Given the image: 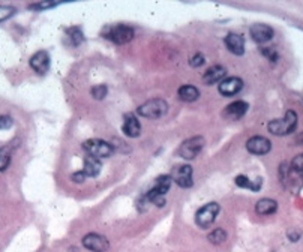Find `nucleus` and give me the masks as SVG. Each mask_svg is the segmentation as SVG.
Listing matches in <instances>:
<instances>
[{
    "mask_svg": "<svg viewBox=\"0 0 303 252\" xmlns=\"http://www.w3.org/2000/svg\"><path fill=\"white\" fill-rule=\"evenodd\" d=\"M171 176H159L156 180H155V185L150 191H147L146 197L147 200L155 204L156 207H162L165 206V194L170 191V186H171Z\"/></svg>",
    "mask_w": 303,
    "mask_h": 252,
    "instance_id": "nucleus-1",
    "label": "nucleus"
},
{
    "mask_svg": "<svg viewBox=\"0 0 303 252\" xmlns=\"http://www.w3.org/2000/svg\"><path fill=\"white\" fill-rule=\"evenodd\" d=\"M297 128V114L291 110L287 111L285 117L284 119H276V120H272L269 125H267V129L273 134V135H288L291 134L294 129Z\"/></svg>",
    "mask_w": 303,
    "mask_h": 252,
    "instance_id": "nucleus-2",
    "label": "nucleus"
},
{
    "mask_svg": "<svg viewBox=\"0 0 303 252\" xmlns=\"http://www.w3.org/2000/svg\"><path fill=\"white\" fill-rule=\"evenodd\" d=\"M167 111H168V104H167V101H164L161 98L146 101L137 110V113L146 119H159V117L165 116Z\"/></svg>",
    "mask_w": 303,
    "mask_h": 252,
    "instance_id": "nucleus-3",
    "label": "nucleus"
},
{
    "mask_svg": "<svg viewBox=\"0 0 303 252\" xmlns=\"http://www.w3.org/2000/svg\"><path fill=\"white\" fill-rule=\"evenodd\" d=\"M219 210H221V207L218 203H207L195 213V224L203 230L209 228L215 222L216 216H218V213H219Z\"/></svg>",
    "mask_w": 303,
    "mask_h": 252,
    "instance_id": "nucleus-4",
    "label": "nucleus"
},
{
    "mask_svg": "<svg viewBox=\"0 0 303 252\" xmlns=\"http://www.w3.org/2000/svg\"><path fill=\"white\" fill-rule=\"evenodd\" d=\"M105 38H108L110 41L114 42V44H119V45L128 44V42H131L134 38V29L129 26H125V24H117L105 30Z\"/></svg>",
    "mask_w": 303,
    "mask_h": 252,
    "instance_id": "nucleus-5",
    "label": "nucleus"
},
{
    "mask_svg": "<svg viewBox=\"0 0 303 252\" xmlns=\"http://www.w3.org/2000/svg\"><path fill=\"white\" fill-rule=\"evenodd\" d=\"M204 144H206V141L203 137H200V135L191 137L180 144V147L177 149V155L183 159H194L203 150Z\"/></svg>",
    "mask_w": 303,
    "mask_h": 252,
    "instance_id": "nucleus-6",
    "label": "nucleus"
},
{
    "mask_svg": "<svg viewBox=\"0 0 303 252\" xmlns=\"http://www.w3.org/2000/svg\"><path fill=\"white\" fill-rule=\"evenodd\" d=\"M83 149L87 152L90 156H95L98 159L101 158H108L113 155L114 149L110 143L104 141V140H98V138H93V140H87L84 141L83 144Z\"/></svg>",
    "mask_w": 303,
    "mask_h": 252,
    "instance_id": "nucleus-7",
    "label": "nucleus"
},
{
    "mask_svg": "<svg viewBox=\"0 0 303 252\" xmlns=\"http://www.w3.org/2000/svg\"><path fill=\"white\" fill-rule=\"evenodd\" d=\"M83 246L92 252H107L110 248L108 240L96 233H89L83 237Z\"/></svg>",
    "mask_w": 303,
    "mask_h": 252,
    "instance_id": "nucleus-8",
    "label": "nucleus"
},
{
    "mask_svg": "<svg viewBox=\"0 0 303 252\" xmlns=\"http://www.w3.org/2000/svg\"><path fill=\"white\" fill-rule=\"evenodd\" d=\"M171 179L174 180L180 188H191L194 185V180H192V167L186 165V164L176 167L174 170H173Z\"/></svg>",
    "mask_w": 303,
    "mask_h": 252,
    "instance_id": "nucleus-9",
    "label": "nucleus"
},
{
    "mask_svg": "<svg viewBox=\"0 0 303 252\" xmlns=\"http://www.w3.org/2000/svg\"><path fill=\"white\" fill-rule=\"evenodd\" d=\"M246 149H248V152H251L254 155H266V153L270 152L272 144L266 137L255 135V137H251L246 141Z\"/></svg>",
    "mask_w": 303,
    "mask_h": 252,
    "instance_id": "nucleus-10",
    "label": "nucleus"
},
{
    "mask_svg": "<svg viewBox=\"0 0 303 252\" xmlns=\"http://www.w3.org/2000/svg\"><path fill=\"white\" fill-rule=\"evenodd\" d=\"M242 87H243V81L239 77H228L219 83L218 89H219V93L224 96H234L242 90Z\"/></svg>",
    "mask_w": 303,
    "mask_h": 252,
    "instance_id": "nucleus-11",
    "label": "nucleus"
},
{
    "mask_svg": "<svg viewBox=\"0 0 303 252\" xmlns=\"http://www.w3.org/2000/svg\"><path fill=\"white\" fill-rule=\"evenodd\" d=\"M249 33H251V38L258 42V44H264V42H269L275 32L270 26L267 24H254L251 29H249Z\"/></svg>",
    "mask_w": 303,
    "mask_h": 252,
    "instance_id": "nucleus-12",
    "label": "nucleus"
},
{
    "mask_svg": "<svg viewBox=\"0 0 303 252\" xmlns=\"http://www.w3.org/2000/svg\"><path fill=\"white\" fill-rule=\"evenodd\" d=\"M30 66L35 72L44 75L50 69V56L47 51H38L30 57Z\"/></svg>",
    "mask_w": 303,
    "mask_h": 252,
    "instance_id": "nucleus-13",
    "label": "nucleus"
},
{
    "mask_svg": "<svg viewBox=\"0 0 303 252\" xmlns=\"http://www.w3.org/2000/svg\"><path fill=\"white\" fill-rule=\"evenodd\" d=\"M122 131L126 137L129 138H137L140 134H141V125H140V120L134 116V114H126L125 116V122H123V126H122Z\"/></svg>",
    "mask_w": 303,
    "mask_h": 252,
    "instance_id": "nucleus-14",
    "label": "nucleus"
},
{
    "mask_svg": "<svg viewBox=\"0 0 303 252\" xmlns=\"http://www.w3.org/2000/svg\"><path fill=\"white\" fill-rule=\"evenodd\" d=\"M225 45L228 51H231L236 56H242L245 53V39L237 33H230L225 38Z\"/></svg>",
    "mask_w": 303,
    "mask_h": 252,
    "instance_id": "nucleus-15",
    "label": "nucleus"
},
{
    "mask_svg": "<svg viewBox=\"0 0 303 252\" xmlns=\"http://www.w3.org/2000/svg\"><path fill=\"white\" fill-rule=\"evenodd\" d=\"M248 108H249V105L245 101H236V102H231L230 105H227L224 116L230 120H237L246 114Z\"/></svg>",
    "mask_w": 303,
    "mask_h": 252,
    "instance_id": "nucleus-16",
    "label": "nucleus"
},
{
    "mask_svg": "<svg viewBox=\"0 0 303 252\" xmlns=\"http://www.w3.org/2000/svg\"><path fill=\"white\" fill-rule=\"evenodd\" d=\"M101 161L95 156H86L84 158V164H83V173L86 177H96L99 173H101Z\"/></svg>",
    "mask_w": 303,
    "mask_h": 252,
    "instance_id": "nucleus-17",
    "label": "nucleus"
},
{
    "mask_svg": "<svg viewBox=\"0 0 303 252\" xmlns=\"http://www.w3.org/2000/svg\"><path fill=\"white\" fill-rule=\"evenodd\" d=\"M227 71L224 66H219V65H216V66H212L209 68L204 75H203V83L207 84V86H210V84H215V83H221L225 77Z\"/></svg>",
    "mask_w": 303,
    "mask_h": 252,
    "instance_id": "nucleus-18",
    "label": "nucleus"
},
{
    "mask_svg": "<svg viewBox=\"0 0 303 252\" xmlns=\"http://www.w3.org/2000/svg\"><path fill=\"white\" fill-rule=\"evenodd\" d=\"M278 203L272 198H261L255 204V212L258 215H272L276 212Z\"/></svg>",
    "mask_w": 303,
    "mask_h": 252,
    "instance_id": "nucleus-19",
    "label": "nucleus"
},
{
    "mask_svg": "<svg viewBox=\"0 0 303 252\" xmlns=\"http://www.w3.org/2000/svg\"><path fill=\"white\" fill-rule=\"evenodd\" d=\"M179 95V99L183 101V102H194L198 99L200 96V90L194 86H191V84H185V86H182L177 92Z\"/></svg>",
    "mask_w": 303,
    "mask_h": 252,
    "instance_id": "nucleus-20",
    "label": "nucleus"
},
{
    "mask_svg": "<svg viewBox=\"0 0 303 252\" xmlns=\"http://www.w3.org/2000/svg\"><path fill=\"white\" fill-rule=\"evenodd\" d=\"M234 182H236V185H237L239 188H246V189H251L252 192L260 191V189H261V186H263V179H255V180L252 182V180H249L246 176H237V177L234 179Z\"/></svg>",
    "mask_w": 303,
    "mask_h": 252,
    "instance_id": "nucleus-21",
    "label": "nucleus"
},
{
    "mask_svg": "<svg viewBox=\"0 0 303 252\" xmlns=\"http://www.w3.org/2000/svg\"><path fill=\"white\" fill-rule=\"evenodd\" d=\"M207 239H209V242L213 243V245H219V243L225 242V239H227V233H225L222 228H215V230L207 236Z\"/></svg>",
    "mask_w": 303,
    "mask_h": 252,
    "instance_id": "nucleus-22",
    "label": "nucleus"
},
{
    "mask_svg": "<svg viewBox=\"0 0 303 252\" xmlns=\"http://www.w3.org/2000/svg\"><path fill=\"white\" fill-rule=\"evenodd\" d=\"M68 38L71 39V44L72 45H80L81 42L84 41V36H83V32L80 27H71L68 29Z\"/></svg>",
    "mask_w": 303,
    "mask_h": 252,
    "instance_id": "nucleus-23",
    "label": "nucleus"
},
{
    "mask_svg": "<svg viewBox=\"0 0 303 252\" xmlns=\"http://www.w3.org/2000/svg\"><path fill=\"white\" fill-rule=\"evenodd\" d=\"M11 164V152L8 147H0V171H5Z\"/></svg>",
    "mask_w": 303,
    "mask_h": 252,
    "instance_id": "nucleus-24",
    "label": "nucleus"
},
{
    "mask_svg": "<svg viewBox=\"0 0 303 252\" xmlns=\"http://www.w3.org/2000/svg\"><path fill=\"white\" fill-rule=\"evenodd\" d=\"M107 86L105 84H98V86L92 87V95L95 99H104L107 96Z\"/></svg>",
    "mask_w": 303,
    "mask_h": 252,
    "instance_id": "nucleus-25",
    "label": "nucleus"
},
{
    "mask_svg": "<svg viewBox=\"0 0 303 252\" xmlns=\"http://www.w3.org/2000/svg\"><path fill=\"white\" fill-rule=\"evenodd\" d=\"M15 14V8L12 6H0V23L11 18Z\"/></svg>",
    "mask_w": 303,
    "mask_h": 252,
    "instance_id": "nucleus-26",
    "label": "nucleus"
},
{
    "mask_svg": "<svg viewBox=\"0 0 303 252\" xmlns=\"http://www.w3.org/2000/svg\"><path fill=\"white\" fill-rule=\"evenodd\" d=\"M291 168H293L294 171H297V173L303 171V153L297 155V156L293 159V162H291Z\"/></svg>",
    "mask_w": 303,
    "mask_h": 252,
    "instance_id": "nucleus-27",
    "label": "nucleus"
},
{
    "mask_svg": "<svg viewBox=\"0 0 303 252\" xmlns=\"http://www.w3.org/2000/svg\"><path fill=\"white\" fill-rule=\"evenodd\" d=\"M53 6H56L54 2H39V3L29 5V9H33V11H42V9H48V8H53Z\"/></svg>",
    "mask_w": 303,
    "mask_h": 252,
    "instance_id": "nucleus-28",
    "label": "nucleus"
},
{
    "mask_svg": "<svg viewBox=\"0 0 303 252\" xmlns=\"http://www.w3.org/2000/svg\"><path fill=\"white\" fill-rule=\"evenodd\" d=\"M14 123L11 116H0V129H8Z\"/></svg>",
    "mask_w": 303,
    "mask_h": 252,
    "instance_id": "nucleus-29",
    "label": "nucleus"
},
{
    "mask_svg": "<svg viewBox=\"0 0 303 252\" xmlns=\"http://www.w3.org/2000/svg\"><path fill=\"white\" fill-rule=\"evenodd\" d=\"M204 56L203 54H200V53H197L192 59H191V62H189V65L192 66V68H200V66H203L204 65Z\"/></svg>",
    "mask_w": 303,
    "mask_h": 252,
    "instance_id": "nucleus-30",
    "label": "nucleus"
},
{
    "mask_svg": "<svg viewBox=\"0 0 303 252\" xmlns=\"http://www.w3.org/2000/svg\"><path fill=\"white\" fill-rule=\"evenodd\" d=\"M261 53H263L270 62H276V59H278V53H276L275 50H272V48H263Z\"/></svg>",
    "mask_w": 303,
    "mask_h": 252,
    "instance_id": "nucleus-31",
    "label": "nucleus"
},
{
    "mask_svg": "<svg viewBox=\"0 0 303 252\" xmlns=\"http://www.w3.org/2000/svg\"><path fill=\"white\" fill-rule=\"evenodd\" d=\"M150 204H152V203L147 200V197H146V195H143V197L138 200V210H140V212H146L147 207H149Z\"/></svg>",
    "mask_w": 303,
    "mask_h": 252,
    "instance_id": "nucleus-32",
    "label": "nucleus"
},
{
    "mask_svg": "<svg viewBox=\"0 0 303 252\" xmlns=\"http://www.w3.org/2000/svg\"><path fill=\"white\" fill-rule=\"evenodd\" d=\"M72 182H75V183H83L84 182V179H86V176H84V173L83 171H77V173H74L72 174Z\"/></svg>",
    "mask_w": 303,
    "mask_h": 252,
    "instance_id": "nucleus-33",
    "label": "nucleus"
},
{
    "mask_svg": "<svg viewBox=\"0 0 303 252\" xmlns=\"http://www.w3.org/2000/svg\"><path fill=\"white\" fill-rule=\"evenodd\" d=\"M300 236H302L300 231H294V230H293V231L288 233V239H290L291 242H297V240L300 239Z\"/></svg>",
    "mask_w": 303,
    "mask_h": 252,
    "instance_id": "nucleus-34",
    "label": "nucleus"
},
{
    "mask_svg": "<svg viewBox=\"0 0 303 252\" xmlns=\"http://www.w3.org/2000/svg\"><path fill=\"white\" fill-rule=\"evenodd\" d=\"M299 176H300V177L303 179V171H300V173H299Z\"/></svg>",
    "mask_w": 303,
    "mask_h": 252,
    "instance_id": "nucleus-35",
    "label": "nucleus"
}]
</instances>
